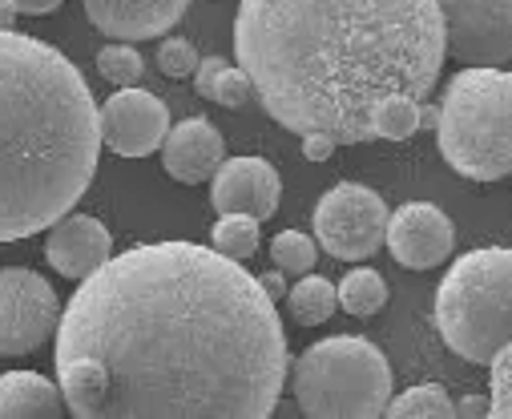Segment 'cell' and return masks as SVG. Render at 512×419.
<instances>
[{
	"instance_id": "ffe728a7",
	"label": "cell",
	"mask_w": 512,
	"mask_h": 419,
	"mask_svg": "<svg viewBox=\"0 0 512 419\" xmlns=\"http://www.w3.org/2000/svg\"><path fill=\"white\" fill-rule=\"evenodd\" d=\"M383 415H392V419H452L456 403L448 399V391L440 383H420V387L396 395Z\"/></svg>"
},
{
	"instance_id": "4316f807",
	"label": "cell",
	"mask_w": 512,
	"mask_h": 419,
	"mask_svg": "<svg viewBox=\"0 0 512 419\" xmlns=\"http://www.w3.org/2000/svg\"><path fill=\"white\" fill-rule=\"evenodd\" d=\"M303 154H307V162H327L335 154V142L327 133H307L303 137Z\"/></svg>"
},
{
	"instance_id": "30bf717a",
	"label": "cell",
	"mask_w": 512,
	"mask_h": 419,
	"mask_svg": "<svg viewBox=\"0 0 512 419\" xmlns=\"http://www.w3.org/2000/svg\"><path fill=\"white\" fill-rule=\"evenodd\" d=\"M170 133V109L162 97L130 85L101 105V142L117 158H150Z\"/></svg>"
},
{
	"instance_id": "ac0fdd59",
	"label": "cell",
	"mask_w": 512,
	"mask_h": 419,
	"mask_svg": "<svg viewBox=\"0 0 512 419\" xmlns=\"http://www.w3.org/2000/svg\"><path fill=\"white\" fill-rule=\"evenodd\" d=\"M339 307V287L323 274H307L287 291V311L299 327H323Z\"/></svg>"
},
{
	"instance_id": "ba28073f",
	"label": "cell",
	"mask_w": 512,
	"mask_h": 419,
	"mask_svg": "<svg viewBox=\"0 0 512 419\" xmlns=\"http://www.w3.org/2000/svg\"><path fill=\"white\" fill-rule=\"evenodd\" d=\"M61 299L53 283L29 266H0V355H33L61 327Z\"/></svg>"
},
{
	"instance_id": "5b68a950",
	"label": "cell",
	"mask_w": 512,
	"mask_h": 419,
	"mask_svg": "<svg viewBox=\"0 0 512 419\" xmlns=\"http://www.w3.org/2000/svg\"><path fill=\"white\" fill-rule=\"evenodd\" d=\"M436 331L464 363H492L512 339V250L476 246L460 254L440 278Z\"/></svg>"
},
{
	"instance_id": "7c38bea8",
	"label": "cell",
	"mask_w": 512,
	"mask_h": 419,
	"mask_svg": "<svg viewBox=\"0 0 512 419\" xmlns=\"http://www.w3.org/2000/svg\"><path fill=\"white\" fill-rule=\"evenodd\" d=\"M210 202L214 210L226 214H250V218H275L283 202V182L279 170L263 158H226L218 174L210 178Z\"/></svg>"
},
{
	"instance_id": "4fadbf2b",
	"label": "cell",
	"mask_w": 512,
	"mask_h": 419,
	"mask_svg": "<svg viewBox=\"0 0 512 419\" xmlns=\"http://www.w3.org/2000/svg\"><path fill=\"white\" fill-rule=\"evenodd\" d=\"M93 29L109 41H154L166 37L190 9V0H81Z\"/></svg>"
},
{
	"instance_id": "2e32d148",
	"label": "cell",
	"mask_w": 512,
	"mask_h": 419,
	"mask_svg": "<svg viewBox=\"0 0 512 419\" xmlns=\"http://www.w3.org/2000/svg\"><path fill=\"white\" fill-rule=\"evenodd\" d=\"M61 383H49L37 371H9L0 375V419H57L65 415Z\"/></svg>"
},
{
	"instance_id": "9a60e30c",
	"label": "cell",
	"mask_w": 512,
	"mask_h": 419,
	"mask_svg": "<svg viewBox=\"0 0 512 419\" xmlns=\"http://www.w3.org/2000/svg\"><path fill=\"white\" fill-rule=\"evenodd\" d=\"M222 162H226V142L206 117H190V121L170 125L166 142H162V166L174 182L202 186L218 174Z\"/></svg>"
},
{
	"instance_id": "8992f818",
	"label": "cell",
	"mask_w": 512,
	"mask_h": 419,
	"mask_svg": "<svg viewBox=\"0 0 512 419\" xmlns=\"http://www.w3.org/2000/svg\"><path fill=\"white\" fill-rule=\"evenodd\" d=\"M291 391L311 419H375L392 403V367L363 335H331L295 359Z\"/></svg>"
},
{
	"instance_id": "5bb4252c",
	"label": "cell",
	"mask_w": 512,
	"mask_h": 419,
	"mask_svg": "<svg viewBox=\"0 0 512 419\" xmlns=\"http://www.w3.org/2000/svg\"><path fill=\"white\" fill-rule=\"evenodd\" d=\"M45 258L61 278H89L97 266H105L113 258V238L109 226L89 218V214H65L57 226H49V242H45Z\"/></svg>"
},
{
	"instance_id": "f546056e",
	"label": "cell",
	"mask_w": 512,
	"mask_h": 419,
	"mask_svg": "<svg viewBox=\"0 0 512 419\" xmlns=\"http://www.w3.org/2000/svg\"><path fill=\"white\" fill-rule=\"evenodd\" d=\"M488 407H492V403H488L484 395H468V399H460V403H456V415L476 419V415H488Z\"/></svg>"
},
{
	"instance_id": "3957f363",
	"label": "cell",
	"mask_w": 512,
	"mask_h": 419,
	"mask_svg": "<svg viewBox=\"0 0 512 419\" xmlns=\"http://www.w3.org/2000/svg\"><path fill=\"white\" fill-rule=\"evenodd\" d=\"M101 146V105L81 69L41 37L0 33V242L73 214Z\"/></svg>"
},
{
	"instance_id": "9c48e42d",
	"label": "cell",
	"mask_w": 512,
	"mask_h": 419,
	"mask_svg": "<svg viewBox=\"0 0 512 419\" xmlns=\"http://www.w3.org/2000/svg\"><path fill=\"white\" fill-rule=\"evenodd\" d=\"M448 57L504 69L512 61V0H440Z\"/></svg>"
},
{
	"instance_id": "7402d4cb",
	"label": "cell",
	"mask_w": 512,
	"mask_h": 419,
	"mask_svg": "<svg viewBox=\"0 0 512 419\" xmlns=\"http://www.w3.org/2000/svg\"><path fill=\"white\" fill-rule=\"evenodd\" d=\"M420 105L416 97H388L375 109V142H408L420 129Z\"/></svg>"
},
{
	"instance_id": "f1b7e54d",
	"label": "cell",
	"mask_w": 512,
	"mask_h": 419,
	"mask_svg": "<svg viewBox=\"0 0 512 419\" xmlns=\"http://www.w3.org/2000/svg\"><path fill=\"white\" fill-rule=\"evenodd\" d=\"M13 5H17L21 13H29V17H45V13L61 9V5H65V0H13Z\"/></svg>"
},
{
	"instance_id": "277c9868",
	"label": "cell",
	"mask_w": 512,
	"mask_h": 419,
	"mask_svg": "<svg viewBox=\"0 0 512 419\" xmlns=\"http://www.w3.org/2000/svg\"><path fill=\"white\" fill-rule=\"evenodd\" d=\"M436 142L444 162L468 182L512 174V73L464 65L444 85Z\"/></svg>"
},
{
	"instance_id": "d4e9b609",
	"label": "cell",
	"mask_w": 512,
	"mask_h": 419,
	"mask_svg": "<svg viewBox=\"0 0 512 419\" xmlns=\"http://www.w3.org/2000/svg\"><path fill=\"white\" fill-rule=\"evenodd\" d=\"M492 367V375H488V383H492V391H488V415L492 419H512V339L496 351V359L488 363Z\"/></svg>"
},
{
	"instance_id": "6da1fadb",
	"label": "cell",
	"mask_w": 512,
	"mask_h": 419,
	"mask_svg": "<svg viewBox=\"0 0 512 419\" xmlns=\"http://www.w3.org/2000/svg\"><path fill=\"white\" fill-rule=\"evenodd\" d=\"M287 367L259 274L198 242L113 254L57 327V379L77 419H267Z\"/></svg>"
},
{
	"instance_id": "52a82bcc",
	"label": "cell",
	"mask_w": 512,
	"mask_h": 419,
	"mask_svg": "<svg viewBox=\"0 0 512 419\" xmlns=\"http://www.w3.org/2000/svg\"><path fill=\"white\" fill-rule=\"evenodd\" d=\"M388 218H392V210L383 206V198L359 182L331 186L311 214L315 242L339 262L371 258L383 242H388Z\"/></svg>"
},
{
	"instance_id": "cb8c5ba5",
	"label": "cell",
	"mask_w": 512,
	"mask_h": 419,
	"mask_svg": "<svg viewBox=\"0 0 512 419\" xmlns=\"http://www.w3.org/2000/svg\"><path fill=\"white\" fill-rule=\"evenodd\" d=\"M271 258L283 274H311L319 258V242L307 238L303 230H283L271 238Z\"/></svg>"
},
{
	"instance_id": "1f68e13d",
	"label": "cell",
	"mask_w": 512,
	"mask_h": 419,
	"mask_svg": "<svg viewBox=\"0 0 512 419\" xmlns=\"http://www.w3.org/2000/svg\"><path fill=\"white\" fill-rule=\"evenodd\" d=\"M440 125V105H420V129H436Z\"/></svg>"
},
{
	"instance_id": "8fae6325",
	"label": "cell",
	"mask_w": 512,
	"mask_h": 419,
	"mask_svg": "<svg viewBox=\"0 0 512 419\" xmlns=\"http://www.w3.org/2000/svg\"><path fill=\"white\" fill-rule=\"evenodd\" d=\"M383 246L408 270H432L456 250V226L432 202H404L388 218V242Z\"/></svg>"
},
{
	"instance_id": "d6986e66",
	"label": "cell",
	"mask_w": 512,
	"mask_h": 419,
	"mask_svg": "<svg viewBox=\"0 0 512 419\" xmlns=\"http://www.w3.org/2000/svg\"><path fill=\"white\" fill-rule=\"evenodd\" d=\"M339 307L355 319H371L388 307V283H383V274L371 270V266H355L343 274L339 283Z\"/></svg>"
},
{
	"instance_id": "7a4b0ae2",
	"label": "cell",
	"mask_w": 512,
	"mask_h": 419,
	"mask_svg": "<svg viewBox=\"0 0 512 419\" xmlns=\"http://www.w3.org/2000/svg\"><path fill=\"white\" fill-rule=\"evenodd\" d=\"M234 53L287 133L359 146L388 97H432L448 33L440 0H238Z\"/></svg>"
},
{
	"instance_id": "603a6c76",
	"label": "cell",
	"mask_w": 512,
	"mask_h": 419,
	"mask_svg": "<svg viewBox=\"0 0 512 419\" xmlns=\"http://www.w3.org/2000/svg\"><path fill=\"white\" fill-rule=\"evenodd\" d=\"M97 73H101L109 85H117V89H130V85L142 81L146 61H142V53H138L130 41H109V45L97 53Z\"/></svg>"
},
{
	"instance_id": "44dd1931",
	"label": "cell",
	"mask_w": 512,
	"mask_h": 419,
	"mask_svg": "<svg viewBox=\"0 0 512 419\" xmlns=\"http://www.w3.org/2000/svg\"><path fill=\"white\" fill-rule=\"evenodd\" d=\"M210 246L222 250L226 258H254L259 254V218H250V214H226L214 222L210 230Z\"/></svg>"
},
{
	"instance_id": "e0dca14e",
	"label": "cell",
	"mask_w": 512,
	"mask_h": 419,
	"mask_svg": "<svg viewBox=\"0 0 512 419\" xmlns=\"http://www.w3.org/2000/svg\"><path fill=\"white\" fill-rule=\"evenodd\" d=\"M194 93L206 97V101H214V105L238 109V105L250 101L254 85H250V77L242 73V65H230L226 57H206V61H198Z\"/></svg>"
},
{
	"instance_id": "484cf974",
	"label": "cell",
	"mask_w": 512,
	"mask_h": 419,
	"mask_svg": "<svg viewBox=\"0 0 512 419\" xmlns=\"http://www.w3.org/2000/svg\"><path fill=\"white\" fill-rule=\"evenodd\" d=\"M198 49L186 41V37H166L162 45H158V69L166 73V77H194L198 73Z\"/></svg>"
},
{
	"instance_id": "4dcf8cb0",
	"label": "cell",
	"mask_w": 512,
	"mask_h": 419,
	"mask_svg": "<svg viewBox=\"0 0 512 419\" xmlns=\"http://www.w3.org/2000/svg\"><path fill=\"white\" fill-rule=\"evenodd\" d=\"M17 5H13V0H0V33H9L13 25H17Z\"/></svg>"
},
{
	"instance_id": "83f0119b",
	"label": "cell",
	"mask_w": 512,
	"mask_h": 419,
	"mask_svg": "<svg viewBox=\"0 0 512 419\" xmlns=\"http://www.w3.org/2000/svg\"><path fill=\"white\" fill-rule=\"evenodd\" d=\"M259 283H263V291H267L271 299H287V283H283V270H279V266L267 270V274H259Z\"/></svg>"
}]
</instances>
